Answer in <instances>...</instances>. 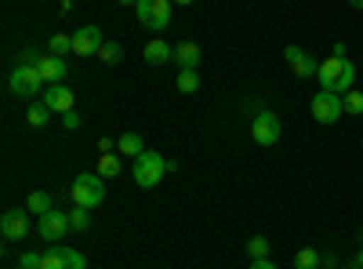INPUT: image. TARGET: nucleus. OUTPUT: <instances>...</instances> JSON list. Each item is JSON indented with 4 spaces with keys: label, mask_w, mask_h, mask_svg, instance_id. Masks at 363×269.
<instances>
[{
    "label": "nucleus",
    "mask_w": 363,
    "mask_h": 269,
    "mask_svg": "<svg viewBox=\"0 0 363 269\" xmlns=\"http://www.w3.org/2000/svg\"><path fill=\"white\" fill-rule=\"evenodd\" d=\"M316 80L323 92H335V95H349L352 84H356V66L349 62L345 55H330L327 62H320L316 70Z\"/></svg>",
    "instance_id": "1"
},
{
    "label": "nucleus",
    "mask_w": 363,
    "mask_h": 269,
    "mask_svg": "<svg viewBox=\"0 0 363 269\" xmlns=\"http://www.w3.org/2000/svg\"><path fill=\"white\" fill-rule=\"evenodd\" d=\"M167 171H171V160H164L160 153H149V149H145L142 157H135V186L153 190Z\"/></svg>",
    "instance_id": "2"
},
{
    "label": "nucleus",
    "mask_w": 363,
    "mask_h": 269,
    "mask_svg": "<svg viewBox=\"0 0 363 269\" xmlns=\"http://www.w3.org/2000/svg\"><path fill=\"white\" fill-rule=\"evenodd\" d=\"M106 200V178L95 171V175H77L73 182V204L80 207H99Z\"/></svg>",
    "instance_id": "3"
},
{
    "label": "nucleus",
    "mask_w": 363,
    "mask_h": 269,
    "mask_svg": "<svg viewBox=\"0 0 363 269\" xmlns=\"http://www.w3.org/2000/svg\"><path fill=\"white\" fill-rule=\"evenodd\" d=\"M251 135L258 146H277L280 135H284V124H280V116L272 113V109H262L255 113V121H251Z\"/></svg>",
    "instance_id": "4"
},
{
    "label": "nucleus",
    "mask_w": 363,
    "mask_h": 269,
    "mask_svg": "<svg viewBox=\"0 0 363 269\" xmlns=\"http://www.w3.org/2000/svg\"><path fill=\"white\" fill-rule=\"evenodd\" d=\"M138 22L145 29H153V33L167 29V22H171V0H138Z\"/></svg>",
    "instance_id": "5"
},
{
    "label": "nucleus",
    "mask_w": 363,
    "mask_h": 269,
    "mask_svg": "<svg viewBox=\"0 0 363 269\" xmlns=\"http://www.w3.org/2000/svg\"><path fill=\"white\" fill-rule=\"evenodd\" d=\"M342 113H345L342 95H335V92L313 95V121H316V124H335V121H342Z\"/></svg>",
    "instance_id": "6"
},
{
    "label": "nucleus",
    "mask_w": 363,
    "mask_h": 269,
    "mask_svg": "<svg viewBox=\"0 0 363 269\" xmlns=\"http://www.w3.org/2000/svg\"><path fill=\"white\" fill-rule=\"evenodd\" d=\"M8 84H11V92H15L18 99H33V95L40 92L44 80H40V70H37V66H18Z\"/></svg>",
    "instance_id": "7"
},
{
    "label": "nucleus",
    "mask_w": 363,
    "mask_h": 269,
    "mask_svg": "<svg viewBox=\"0 0 363 269\" xmlns=\"http://www.w3.org/2000/svg\"><path fill=\"white\" fill-rule=\"evenodd\" d=\"M84 265H87V258L80 251H73V248H55L40 262V269H84Z\"/></svg>",
    "instance_id": "8"
},
{
    "label": "nucleus",
    "mask_w": 363,
    "mask_h": 269,
    "mask_svg": "<svg viewBox=\"0 0 363 269\" xmlns=\"http://www.w3.org/2000/svg\"><path fill=\"white\" fill-rule=\"evenodd\" d=\"M40 236H44V241H62V236L73 229V222H69V215H62V212H55V207H51V212L48 215H40Z\"/></svg>",
    "instance_id": "9"
},
{
    "label": "nucleus",
    "mask_w": 363,
    "mask_h": 269,
    "mask_svg": "<svg viewBox=\"0 0 363 269\" xmlns=\"http://www.w3.org/2000/svg\"><path fill=\"white\" fill-rule=\"evenodd\" d=\"M106 40H102V29L99 26H84V29H77L73 33V51L84 58V55H99V48H102Z\"/></svg>",
    "instance_id": "10"
},
{
    "label": "nucleus",
    "mask_w": 363,
    "mask_h": 269,
    "mask_svg": "<svg viewBox=\"0 0 363 269\" xmlns=\"http://www.w3.org/2000/svg\"><path fill=\"white\" fill-rule=\"evenodd\" d=\"M284 58L291 62V70H294V77H313L316 70H320V62L309 55V51H301V48H284Z\"/></svg>",
    "instance_id": "11"
},
{
    "label": "nucleus",
    "mask_w": 363,
    "mask_h": 269,
    "mask_svg": "<svg viewBox=\"0 0 363 269\" xmlns=\"http://www.w3.org/2000/svg\"><path fill=\"white\" fill-rule=\"evenodd\" d=\"M0 233H4L8 241H22V236L29 233V215L26 212H8L4 219H0Z\"/></svg>",
    "instance_id": "12"
},
{
    "label": "nucleus",
    "mask_w": 363,
    "mask_h": 269,
    "mask_svg": "<svg viewBox=\"0 0 363 269\" xmlns=\"http://www.w3.org/2000/svg\"><path fill=\"white\" fill-rule=\"evenodd\" d=\"M37 70H40V80H44V84H62V77H66L62 55H44L40 62H37Z\"/></svg>",
    "instance_id": "13"
},
{
    "label": "nucleus",
    "mask_w": 363,
    "mask_h": 269,
    "mask_svg": "<svg viewBox=\"0 0 363 269\" xmlns=\"http://www.w3.org/2000/svg\"><path fill=\"white\" fill-rule=\"evenodd\" d=\"M44 102L51 106V113H69L73 109V92H69L66 84H48Z\"/></svg>",
    "instance_id": "14"
},
{
    "label": "nucleus",
    "mask_w": 363,
    "mask_h": 269,
    "mask_svg": "<svg viewBox=\"0 0 363 269\" xmlns=\"http://www.w3.org/2000/svg\"><path fill=\"white\" fill-rule=\"evenodd\" d=\"M174 62L186 70V66H196L200 62V44L196 40H182V44H174Z\"/></svg>",
    "instance_id": "15"
},
{
    "label": "nucleus",
    "mask_w": 363,
    "mask_h": 269,
    "mask_svg": "<svg viewBox=\"0 0 363 269\" xmlns=\"http://www.w3.org/2000/svg\"><path fill=\"white\" fill-rule=\"evenodd\" d=\"M174 58V48H167L164 40H149L145 44V62L149 66H164V62H171Z\"/></svg>",
    "instance_id": "16"
},
{
    "label": "nucleus",
    "mask_w": 363,
    "mask_h": 269,
    "mask_svg": "<svg viewBox=\"0 0 363 269\" xmlns=\"http://www.w3.org/2000/svg\"><path fill=\"white\" fill-rule=\"evenodd\" d=\"M116 149H120L124 157H131V160L145 153V149H142V135H120V138H116Z\"/></svg>",
    "instance_id": "17"
},
{
    "label": "nucleus",
    "mask_w": 363,
    "mask_h": 269,
    "mask_svg": "<svg viewBox=\"0 0 363 269\" xmlns=\"http://www.w3.org/2000/svg\"><path fill=\"white\" fill-rule=\"evenodd\" d=\"M196 87H200V77H196V66H186V70H182V73H178V92H182V95H193V92H196Z\"/></svg>",
    "instance_id": "18"
},
{
    "label": "nucleus",
    "mask_w": 363,
    "mask_h": 269,
    "mask_svg": "<svg viewBox=\"0 0 363 269\" xmlns=\"http://www.w3.org/2000/svg\"><path fill=\"white\" fill-rule=\"evenodd\" d=\"M323 265V258H320V251H313V248H301L298 255H294V269H320Z\"/></svg>",
    "instance_id": "19"
},
{
    "label": "nucleus",
    "mask_w": 363,
    "mask_h": 269,
    "mask_svg": "<svg viewBox=\"0 0 363 269\" xmlns=\"http://www.w3.org/2000/svg\"><path fill=\"white\" fill-rule=\"evenodd\" d=\"M26 121L33 124V128H44V124L51 121V106H48V102H40V106H29V109H26Z\"/></svg>",
    "instance_id": "20"
},
{
    "label": "nucleus",
    "mask_w": 363,
    "mask_h": 269,
    "mask_svg": "<svg viewBox=\"0 0 363 269\" xmlns=\"http://www.w3.org/2000/svg\"><path fill=\"white\" fill-rule=\"evenodd\" d=\"M51 212V193H29V215H48Z\"/></svg>",
    "instance_id": "21"
},
{
    "label": "nucleus",
    "mask_w": 363,
    "mask_h": 269,
    "mask_svg": "<svg viewBox=\"0 0 363 269\" xmlns=\"http://www.w3.org/2000/svg\"><path fill=\"white\" fill-rule=\"evenodd\" d=\"M120 58H124V48H120L116 40H109V44H102V48H99V62L113 66V62H120Z\"/></svg>",
    "instance_id": "22"
},
{
    "label": "nucleus",
    "mask_w": 363,
    "mask_h": 269,
    "mask_svg": "<svg viewBox=\"0 0 363 269\" xmlns=\"http://www.w3.org/2000/svg\"><path fill=\"white\" fill-rule=\"evenodd\" d=\"M99 175H102V178H116V175H120V160H116L113 153H102V157H99Z\"/></svg>",
    "instance_id": "23"
},
{
    "label": "nucleus",
    "mask_w": 363,
    "mask_h": 269,
    "mask_svg": "<svg viewBox=\"0 0 363 269\" xmlns=\"http://www.w3.org/2000/svg\"><path fill=\"white\" fill-rule=\"evenodd\" d=\"M342 102H345V113H352V116L363 113V92H356V87H352L349 95H342Z\"/></svg>",
    "instance_id": "24"
},
{
    "label": "nucleus",
    "mask_w": 363,
    "mask_h": 269,
    "mask_svg": "<svg viewBox=\"0 0 363 269\" xmlns=\"http://www.w3.org/2000/svg\"><path fill=\"white\" fill-rule=\"evenodd\" d=\"M87 212H91V207H80V204H77L73 212H69V222H73V229H80V233H84V229L91 226V215H87Z\"/></svg>",
    "instance_id": "25"
},
{
    "label": "nucleus",
    "mask_w": 363,
    "mask_h": 269,
    "mask_svg": "<svg viewBox=\"0 0 363 269\" xmlns=\"http://www.w3.org/2000/svg\"><path fill=\"white\" fill-rule=\"evenodd\" d=\"M247 255H251V262L269 255V241H265V236H251V241H247Z\"/></svg>",
    "instance_id": "26"
},
{
    "label": "nucleus",
    "mask_w": 363,
    "mask_h": 269,
    "mask_svg": "<svg viewBox=\"0 0 363 269\" xmlns=\"http://www.w3.org/2000/svg\"><path fill=\"white\" fill-rule=\"evenodd\" d=\"M66 51H73V37L69 33H55L51 37V55H66Z\"/></svg>",
    "instance_id": "27"
},
{
    "label": "nucleus",
    "mask_w": 363,
    "mask_h": 269,
    "mask_svg": "<svg viewBox=\"0 0 363 269\" xmlns=\"http://www.w3.org/2000/svg\"><path fill=\"white\" fill-rule=\"evenodd\" d=\"M40 51H33V48H22V55H18V66H37L40 62Z\"/></svg>",
    "instance_id": "28"
},
{
    "label": "nucleus",
    "mask_w": 363,
    "mask_h": 269,
    "mask_svg": "<svg viewBox=\"0 0 363 269\" xmlns=\"http://www.w3.org/2000/svg\"><path fill=\"white\" fill-rule=\"evenodd\" d=\"M40 262H44V255H33V251L22 255V269H40Z\"/></svg>",
    "instance_id": "29"
},
{
    "label": "nucleus",
    "mask_w": 363,
    "mask_h": 269,
    "mask_svg": "<svg viewBox=\"0 0 363 269\" xmlns=\"http://www.w3.org/2000/svg\"><path fill=\"white\" fill-rule=\"evenodd\" d=\"M62 128H66V131H77V128H80V116H77L73 109H69V113H62Z\"/></svg>",
    "instance_id": "30"
},
{
    "label": "nucleus",
    "mask_w": 363,
    "mask_h": 269,
    "mask_svg": "<svg viewBox=\"0 0 363 269\" xmlns=\"http://www.w3.org/2000/svg\"><path fill=\"white\" fill-rule=\"evenodd\" d=\"M251 269H277V262H269V258H255Z\"/></svg>",
    "instance_id": "31"
},
{
    "label": "nucleus",
    "mask_w": 363,
    "mask_h": 269,
    "mask_svg": "<svg viewBox=\"0 0 363 269\" xmlns=\"http://www.w3.org/2000/svg\"><path fill=\"white\" fill-rule=\"evenodd\" d=\"M113 146H116L113 138H102V142H99V153H113Z\"/></svg>",
    "instance_id": "32"
},
{
    "label": "nucleus",
    "mask_w": 363,
    "mask_h": 269,
    "mask_svg": "<svg viewBox=\"0 0 363 269\" xmlns=\"http://www.w3.org/2000/svg\"><path fill=\"white\" fill-rule=\"evenodd\" d=\"M352 269H363V251H359V255L352 258Z\"/></svg>",
    "instance_id": "33"
},
{
    "label": "nucleus",
    "mask_w": 363,
    "mask_h": 269,
    "mask_svg": "<svg viewBox=\"0 0 363 269\" xmlns=\"http://www.w3.org/2000/svg\"><path fill=\"white\" fill-rule=\"evenodd\" d=\"M349 4H352L356 11H363V0H349Z\"/></svg>",
    "instance_id": "34"
},
{
    "label": "nucleus",
    "mask_w": 363,
    "mask_h": 269,
    "mask_svg": "<svg viewBox=\"0 0 363 269\" xmlns=\"http://www.w3.org/2000/svg\"><path fill=\"white\" fill-rule=\"evenodd\" d=\"M171 4H193V0H171Z\"/></svg>",
    "instance_id": "35"
},
{
    "label": "nucleus",
    "mask_w": 363,
    "mask_h": 269,
    "mask_svg": "<svg viewBox=\"0 0 363 269\" xmlns=\"http://www.w3.org/2000/svg\"><path fill=\"white\" fill-rule=\"evenodd\" d=\"M116 4H138V0H116Z\"/></svg>",
    "instance_id": "36"
}]
</instances>
